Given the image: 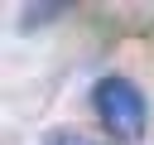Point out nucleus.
<instances>
[{"mask_svg": "<svg viewBox=\"0 0 154 145\" xmlns=\"http://www.w3.org/2000/svg\"><path fill=\"white\" fill-rule=\"evenodd\" d=\"M43 145H101V140H91V135H82V130H48Z\"/></svg>", "mask_w": 154, "mask_h": 145, "instance_id": "obj_2", "label": "nucleus"}, {"mask_svg": "<svg viewBox=\"0 0 154 145\" xmlns=\"http://www.w3.org/2000/svg\"><path fill=\"white\" fill-rule=\"evenodd\" d=\"M91 106L101 116V126L116 135V140H140L144 135V121H149V106H144V92L130 82V77H96L91 87Z\"/></svg>", "mask_w": 154, "mask_h": 145, "instance_id": "obj_1", "label": "nucleus"}]
</instances>
